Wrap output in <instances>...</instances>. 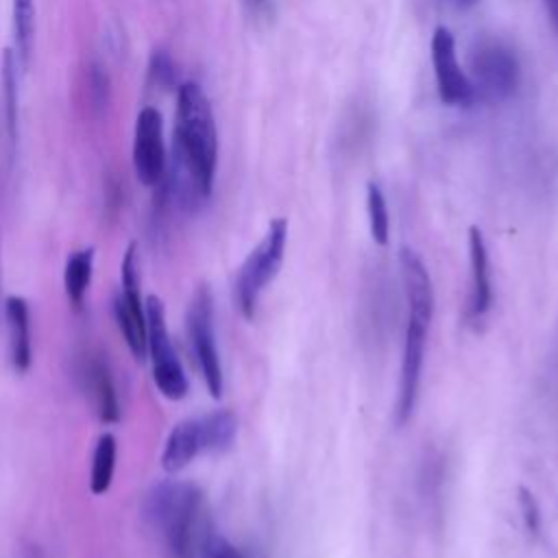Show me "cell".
I'll use <instances>...</instances> for the list:
<instances>
[{
	"instance_id": "obj_1",
	"label": "cell",
	"mask_w": 558,
	"mask_h": 558,
	"mask_svg": "<svg viewBox=\"0 0 558 558\" xmlns=\"http://www.w3.org/2000/svg\"><path fill=\"white\" fill-rule=\"evenodd\" d=\"M218 163V131L211 105L198 83L177 89L174 116V185L183 205L207 198Z\"/></svg>"
},
{
	"instance_id": "obj_2",
	"label": "cell",
	"mask_w": 558,
	"mask_h": 558,
	"mask_svg": "<svg viewBox=\"0 0 558 558\" xmlns=\"http://www.w3.org/2000/svg\"><path fill=\"white\" fill-rule=\"evenodd\" d=\"M142 517L172 558H198L209 538L205 493L185 480H161L142 501Z\"/></svg>"
},
{
	"instance_id": "obj_3",
	"label": "cell",
	"mask_w": 558,
	"mask_h": 558,
	"mask_svg": "<svg viewBox=\"0 0 558 558\" xmlns=\"http://www.w3.org/2000/svg\"><path fill=\"white\" fill-rule=\"evenodd\" d=\"M286 240H288V222L286 218H275L270 220L266 235L262 242L248 253L244 264L240 266L238 279H235V305L240 314L251 320L257 310V301L262 290L275 279L283 251H286Z\"/></svg>"
},
{
	"instance_id": "obj_4",
	"label": "cell",
	"mask_w": 558,
	"mask_h": 558,
	"mask_svg": "<svg viewBox=\"0 0 558 558\" xmlns=\"http://www.w3.org/2000/svg\"><path fill=\"white\" fill-rule=\"evenodd\" d=\"M144 305H146V333H148V353L153 362L155 386L166 399L179 401L187 395L190 381L170 340L163 301L157 294H148Z\"/></svg>"
},
{
	"instance_id": "obj_5",
	"label": "cell",
	"mask_w": 558,
	"mask_h": 558,
	"mask_svg": "<svg viewBox=\"0 0 558 558\" xmlns=\"http://www.w3.org/2000/svg\"><path fill=\"white\" fill-rule=\"evenodd\" d=\"M120 283H122V292L116 296V303H113L118 329L131 355L137 362H144L148 355V333H146V305L142 301L135 242H131L124 251V257L120 264Z\"/></svg>"
},
{
	"instance_id": "obj_6",
	"label": "cell",
	"mask_w": 558,
	"mask_h": 558,
	"mask_svg": "<svg viewBox=\"0 0 558 558\" xmlns=\"http://www.w3.org/2000/svg\"><path fill=\"white\" fill-rule=\"evenodd\" d=\"M187 336H190V344L194 349V357L203 375V381L209 395L218 399L222 395L225 377H222V366H220V355H218L216 333H214V299H211V290L205 283L196 288L190 301Z\"/></svg>"
},
{
	"instance_id": "obj_7",
	"label": "cell",
	"mask_w": 558,
	"mask_h": 558,
	"mask_svg": "<svg viewBox=\"0 0 558 558\" xmlns=\"http://www.w3.org/2000/svg\"><path fill=\"white\" fill-rule=\"evenodd\" d=\"M471 85L475 96L506 100L519 85V61L499 41H480L471 52Z\"/></svg>"
},
{
	"instance_id": "obj_8",
	"label": "cell",
	"mask_w": 558,
	"mask_h": 558,
	"mask_svg": "<svg viewBox=\"0 0 558 558\" xmlns=\"http://www.w3.org/2000/svg\"><path fill=\"white\" fill-rule=\"evenodd\" d=\"M133 170L137 181L146 187L157 185L166 174L163 122L155 107H144L135 118Z\"/></svg>"
},
{
	"instance_id": "obj_9",
	"label": "cell",
	"mask_w": 558,
	"mask_h": 558,
	"mask_svg": "<svg viewBox=\"0 0 558 558\" xmlns=\"http://www.w3.org/2000/svg\"><path fill=\"white\" fill-rule=\"evenodd\" d=\"M432 65L442 102L466 107L475 100L473 85L458 63L456 39L445 26H438L432 35Z\"/></svg>"
},
{
	"instance_id": "obj_10",
	"label": "cell",
	"mask_w": 558,
	"mask_h": 558,
	"mask_svg": "<svg viewBox=\"0 0 558 558\" xmlns=\"http://www.w3.org/2000/svg\"><path fill=\"white\" fill-rule=\"evenodd\" d=\"M427 323L408 318L405 336H403V357H401V375H399V397H397V423L403 425L416 405L423 355H425V336Z\"/></svg>"
},
{
	"instance_id": "obj_11",
	"label": "cell",
	"mask_w": 558,
	"mask_h": 558,
	"mask_svg": "<svg viewBox=\"0 0 558 558\" xmlns=\"http://www.w3.org/2000/svg\"><path fill=\"white\" fill-rule=\"evenodd\" d=\"M83 390L94 408V414L102 423L120 421V401L109 362L100 353H89L81 366Z\"/></svg>"
},
{
	"instance_id": "obj_12",
	"label": "cell",
	"mask_w": 558,
	"mask_h": 558,
	"mask_svg": "<svg viewBox=\"0 0 558 558\" xmlns=\"http://www.w3.org/2000/svg\"><path fill=\"white\" fill-rule=\"evenodd\" d=\"M399 264H401V279H403V290L408 301V318L429 325L434 316V288H432L429 272L423 259L408 246L401 248Z\"/></svg>"
},
{
	"instance_id": "obj_13",
	"label": "cell",
	"mask_w": 558,
	"mask_h": 558,
	"mask_svg": "<svg viewBox=\"0 0 558 558\" xmlns=\"http://www.w3.org/2000/svg\"><path fill=\"white\" fill-rule=\"evenodd\" d=\"M4 318L9 329V355L15 373H26L33 362L31 344V310L24 296L11 294L4 301Z\"/></svg>"
},
{
	"instance_id": "obj_14",
	"label": "cell",
	"mask_w": 558,
	"mask_h": 558,
	"mask_svg": "<svg viewBox=\"0 0 558 558\" xmlns=\"http://www.w3.org/2000/svg\"><path fill=\"white\" fill-rule=\"evenodd\" d=\"M198 453H203V440H201V425H198V416L196 418H185L179 421L166 442H163V451H161V466L168 473H179L181 469H185Z\"/></svg>"
},
{
	"instance_id": "obj_15",
	"label": "cell",
	"mask_w": 558,
	"mask_h": 558,
	"mask_svg": "<svg viewBox=\"0 0 558 558\" xmlns=\"http://www.w3.org/2000/svg\"><path fill=\"white\" fill-rule=\"evenodd\" d=\"M469 257H471V316L482 318L493 301L490 272H488V251L480 227L469 229Z\"/></svg>"
},
{
	"instance_id": "obj_16",
	"label": "cell",
	"mask_w": 558,
	"mask_h": 558,
	"mask_svg": "<svg viewBox=\"0 0 558 558\" xmlns=\"http://www.w3.org/2000/svg\"><path fill=\"white\" fill-rule=\"evenodd\" d=\"M92 272H94V248H78L68 255L65 268H63V288L70 305L78 310L85 301L87 288L92 283Z\"/></svg>"
},
{
	"instance_id": "obj_17",
	"label": "cell",
	"mask_w": 558,
	"mask_h": 558,
	"mask_svg": "<svg viewBox=\"0 0 558 558\" xmlns=\"http://www.w3.org/2000/svg\"><path fill=\"white\" fill-rule=\"evenodd\" d=\"M203 453H220L227 451L238 436V418L231 410H214L209 414L198 416Z\"/></svg>"
},
{
	"instance_id": "obj_18",
	"label": "cell",
	"mask_w": 558,
	"mask_h": 558,
	"mask_svg": "<svg viewBox=\"0 0 558 558\" xmlns=\"http://www.w3.org/2000/svg\"><path fill=\"white\" fill-rule=\"evenodd\" d=\"M2 118L13 150L17 142V59L13 50H4L2 57Z\"/></svg>"
},
{
	"instance_id": "obj_19",
	"label": "cell",
	"mask_w": 558,
	"mask_h": 558,
	"mask_svg": "<svg viewBox=\"0 0 558 558\" xmlns=\"http://www.w3.org/2000/svg\"><path fill=\"white\" fill-rule=\"evenodd\" d=\"M116 436L105 432L98 436L94 456H92V475H89V488L94 495H105L111 486L113 471H116Z\"/></svg>"
},
{
	"instance_id": "obj_20",
	"label": "cell",
	"mask_w": 558,
	"mask_h": 558,
	"mask_svg": "<svg viewBox=\"0 0 558 558\" xmlns=\"http://www.w3.org/2000/svg\"><path fill=\"white\" fill-rule=\"evenodd\" d=\"M35 33V0H13V37H15V59L26 65L33 48Z\"/></svg>"
},
{
	"instance_id": "obj_21",
	"label": "cell",
	"mask_w": 558,
	"mask_h": 558,
	"mask_svg": "<svg viewBox=\"0 0 558 558\" xmlns=\"http://www.w3.org/2000/svg\"><path fill=\"white\" fill-rule=\"evenodd\" d=\"M366 207H368V227L375 244L384 246L388 242L390 233V218H388V205L384 198V192L377 183H368L366 190Z\"/></svg>"
},
{
	"instance_id": "obj_22",
	"label": "cell",
	"mask_w": 558,
	"mask_h": 558,
	"mask_svg": "<svg viewBox=\"0 0 558 558\" xmlns=\"http://www.w3.org/2000/svg\"><path fill=\"white\" fill-rule=\"evenodd\" d=\"M517 499H519V508H521L523 523H525L527 532L536 536V534L541 532V510H538V501L534 499L532 490H527L525 486H519Z\"/></svg>"
},
{
	"instance_id": "obj_23",
	"label": "cell",
	"mask_w": 558,
	"mask_h": 558,
	"mask_svg": "<svg viewBox=\"0 0 558 558\" xmlns=\"http://www.w3.org/2000/svg\"><path fill=\"white\" fill-rule=\"evenodd\" d=\"M198 558H242V554L227 538L211 532L209 538L205 541Z\"/></svg>"
},
{
	"instance_id": "obj_24",
	"label": "cell",
	"mask_w": 558,
	"mask_h": 558,
	"mask_svg": "<svg viewBox=\"0 0 558 558\" xmlns=\"http://www.w3.org/2000/svg\"><path fill=\"white\" fill-rule=\"evenodd\" d=\"M150 74L155 76V81H157L159 85H170V83H172V78H174V68H172L170 59H168L163 52L153 54Z\"/></svg>"
},
{
	"instance_id": "obj_25",
	"label": "cell",
	"mask_w": 558,
	"mask_h": 558,
	"mask_svg": "<svg viewBox=\"0 0 558 558\" xmlns=\"http://www.w3.org/2000/svg\"><path fill=\"white\" fill-rule=\"evenodd\" d=\"M545 4H547V13H549L551 24L558 31V0H545Z\"/></svg>"
},
{
	"instance_id": "obj_26",
	"label": "cell",
	"mask_w": 558,
	"mask_h": 558,
	"mask_svg": "<svg viewBox=\"0 0 558 558\" xmlns=\"http://www.w3.org/2000/svg\"><path fill=\"white\" fill-rule=\"evenodd\" d=\"M453 2H456V7H460V9H466V7L475 4L477 0H453Z\"/></svg>"
},
{
	"instance_id": "obj_27",
	"label": "cell",
	"mask_w": 558,
	"mask_h": 558,
	"mask_svg": "<svg viewBox=\"0 0 558 558\" xmlns=\"http://www.w3.org/2000/svg\"><path fill=\"white\" fill-rule=\"evenodd\" d=\"M253 2H262V0H253Z\"/></svg>"
}]
</instances>
